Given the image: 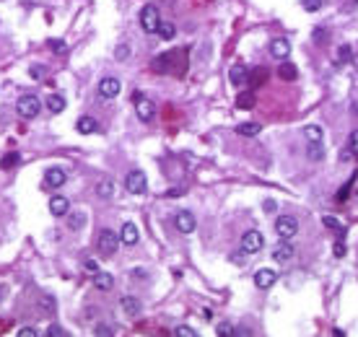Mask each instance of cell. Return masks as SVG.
<instances>
[{"label":"cell","mask_w":358,"mask_h":337,"mask_svg":"<svg viewBox=\"0 0 358 337\" xmlns=\"http://www.w3.org/2000/svg\"><path fill=\"white\" fill-rule=\"evenodd\" d=\"M140 26H143L146 34H156V31H159V26H161V13H159V8H156L153 3L143 6V11H140Z\"/></svg>","instance_id":"cell-1"},{"label":"cell","mask_w":358,"mask_h":337,"mask_svg":"<svg viewBox=\"0 0 358 337\" xmlns=\"http://www.w3.org/2000/svg\"><path fill=\"white\" fill-rule=\"evenodd\" d=\"M16 109H18V115L24 117V120H34L39 115V109H42V101H39V96L26 94V96H18Z\"/></svg>","instance_id":"cell-2"},{"label":"cell","mask_w":358,"mask_h":337,"mask_svg":"<svg viewBox=\"0 0 358 337\" xmlns=\"http://www.w3.org/2000/svg\"><path fill=\"white\" fill-rule=\"evenodd\" d=\"M125 190H127L130 195H146V190H148L146 174H143L140 169H132V171L125 176Z\"/></svg>","instance_id":"cell-3"},{"label":"cell","mask_w":358,"mask_h":337,"mask_svg":"<svg viewBox=\"0 0 358 337\" xmlns=\"http://www.w3.org/2000/svg\"><path fill=\"white\" fill-rule=\"evenodd\" d=\"M96 246H99L101 257H112V254L117 252V246H120V236H117L115 231L104 229V231L99 234V241H96Z\"/></svg>","instance_id":"cell-4"},{"label":"cell","mask_w":358,"mask_h":337,"mask_svg":"<svg viewBox=\"0 0 358 337\" xmlns=\"http://www.w3.org/2000/svg\"><path fill=\"white\" fill-rule=\"evenodd\" d=\"M275 234L280 239H294L299 234V220L294 215H280L275 218Z\"/></svg>","instance_id":"cell-5"},{"label":"cell","mask_w":358,"mask_h":337,"mask_svg":"<svg viewBox=\"0 0 358 337\" xmlns=\"http://www.w3.org/2000/svg\"><path fill=\"white\" fill-rule=\"evenodd\" d=\"M262 246H265V236L255 229L241 236V252L244 254H257V252H262Z\"/></svg>","instance_id":"cell-6"},{"label":"cell","mask_w":358,"mask_h":337,"mask_svg":"<svg viewBox=\"0 0 358 337\" xmlns=\"http://www.w3.org/2000/svg\"><path fill=\"white\" fill-rule=\"evenodd\" d=\"M65 182H68V174H65L60 166H50L47 171H44V187L57 190V187H62Z\"/></svg>","instance_id":"cell-7"},{"label":"cell","mask_w":358,"mask_h":337,"mask_svg":"<svg viewBox=\"0 0 358 337\" xmlns=\"http://www.w3.org/2000/svg\"><path fill=\"white\" fill-rule=\"evenodd\" d=\"M135 115H138L143 122H151V120L156 117V106H153V101L146 99V96H140V94H135Z\"/></svg>","instance_id":"cell-8"},{"label":"cell","mask_w":358,"mask_h":337,"mask_svg":"<svg viewBox=\"0 0 358 337\" xmlns=\"http://www.w3.org/2000/svg\"><path fill=\"white\" fill-rule=\"evenodd\" d=\"M174 226H176L179 234H192L197 223H195V215H192L190 210H179V213L174 215Z\"/></svg>","instance_id":"cell-9"},{"label":"cell","mask_w":358,"mask_h":337,"mask_svg":"<svg viewBox=\"0 0 358 337\" xmlns=\"http://www.w3.org/2000/svg\"><path fill=\"white\" fill-rule=\"evenodd\" d=\"M275 280H278V273H275V270H270V267H262V270H257V273H255V285L260 290L273 288Z\"/></svg>","instance_id":"cell-10"},{"label":"cell","mask_w":358,"mask_h":337,"mask_svg":"<svg viewBox=\"0 0 358 337\" xmlns=\"http://www.w3.org/2000/svg\"><path fill=\"white\" fill-rule=\"evenodd\" d=\"M120 88H122V83H120L115 76H109V78H104V81L99 83V96H101V99H115V96L120 94Z\"/></svg>","instance_id":"cell-11"},{"label":"cell","mask_w":358,"mask_h":337,"mask_svg":"<svg viewBox=\"0 0 358 337\" xmlns=\"http://www.w3.org/2000/svg\"><path fill=\"white\" fill-rule=\"evenodd\" d=\"M138 239H140V234H138V226L135 223H122V231H120V241L125 244V246H135L138 244Z\"/></svg>","instance_id":"cell-12"},{"label":"cell","mask_w":358,"mask_h":337,"mask_svg":"<svg viewBox=\"0 0 358 337\" xmlns=\"http://www.w3.org/2000/svg\"><path fill=\"white\" fill-rule=\"evenodd\" d=\"M50 213L52 215H68L70 213V200L68 197H62V195H55L52 200H50Z\"/></svg>","instance_id":"cell-13"},{"label":"cell","mask_w":358,"mask_h":337,"mask_svg":"<svg viewBox=\"0 0 358 337\" xmlns=\"http://www.w3.org/2000/svg\"><path fill=\"white\" fill-rule=\"evenodd\" d=\"M294 254H296V249H294V246L288 244V239H283V244H278V246H275V252H273V259L283 265V262H291V259H294Z\"/></svg>","instance_id":"cell-14"},{"label":"cell","mask_w":358,"mask_h":337,"mask_svg":"<svg viewBox=\"0 0 358 337\" xmlns=\"http://www.w3.org/2000/svg\"><path fill=\"white\" fill-rule=\"evenodd\" d=\"M270 55H273L275 60H285V57L291 55L288 39H273V42H270Z\"/></svg>","instance_id":"cell-15"},{"label":"cell","mask_w":358,"mask_h":337,"mask_svg":"<svg viewBox=\"0 0 358 337\" xmlns=\"http://www.w3.org/2000/svg\"><path fill=\"white\" fill-rule=\"evenodd\" d=\"M229 81H231L234 86H241V83H247V81H249V73H247V67H244L241 62L231 65V70H229Z\"/></svg>","instance_id":"cell-16"},{"label":"cell","mask_w":358,"mask_h":337,"mask_svg":"<svg viewBox=\"0 0 358 337\" xmlns=\"http://www.w3.org/2000/svg\"><path fill=\"white\" fill-rule=\"evenodd\" d=\"M120 306H122V311L125 314H130V317H138V314H140V301L135 298V296H122L120 298Z\"/></svg>","instance_id":"cell-17"},{"label":"cell","mask_w":358,"mask_h":337,"mask_svg":"<svg viewBox=\"0 0 358 337\" xmlns=\"http://www.w3.org/2000/svg\"><path fill=\"white\" fill-rule=\"evenodd\" d=\"M76 130H78L81 135H94V132L99 130V125H96V120H94V117H81V120H78V125H76Z\"/></svg>","instance_id":"cell-18"},{"label":"cell","mask_w":358,"mask_h":337,"mask_svg":"<svg viewBox=\"0 0 358 337\" xmlns=\"http://www.w3.org/2000/svg\"><path fill=\"white\" fill-rule=\"evenodd\" d=\"M260 130H262L260 122H241V125H236V132L244 135V138H255V135H260Z\"/></svg>","instance_id":"cell-19"},{"label":"cell","mask_w":358,"mask_h":337,"mask_svg":"<svg viewBox=\"0 0 358 337\" xmlns=\"http://www.w3.org/2000/svg\"><path fill=\"white\" fill-rule=\"evenodd\" d=\"M296 76H299V70H296L294 62H280V67H278V78L280 81H296Z\"/></svg>","instance_id":"cell-20"},{"label":"cell","mask_w":358,"mask_h":337,"mask_svg":"<svg viewBox=\"0 0 358 337\" xmlns=\"http://www.w3.org/2000/svg\"><path fill=\"white\" fill-rule=\"evenodd\" d=\"M94 285L99 290H112V288H115V278H112L109 273H96L94 275Z\"/></svg>","instance_id":"cell-21"},{"label":"cell","mask_w":358,"mask_h":337,"mask_svg":"<svg viewBox=\"0 0 358 337\" xmlns=\"http://www.w3.org/2000/svg\"><path fill=\"white\" fill-rule=\"evenodd\" d=\"M309 159L311 161H319V159H325V145H322V140H314V143H309Z\"/></svg>","instance_id":"cell-22"},{"label":"cell","mask_w":358,"mask_h":337,"mask_svg":"<svg viewBox=\"0 0 358 337\" xmlns=\"http://www.w3.org/2000/svg\"><path fill=\"white\" fill-rule=\"evenodd\" d=\"M96 195L99 197H112V195H115V182H112V179H104V182H99L96 184Z\"/></svg>","instance_id":"cell-23"},{"label":"cell","mask_w":358,"mask_h":337,"mask_svg":"<svg viewBox=\"0 0 358 337\" xmlns=\"http://www.w3.org/2000/svg\"><path fill=\"white\" fill-rule=\"evenodd\" d=\"M47 109L52 111V115H60V111L65 109V99H62L60 94H52V96L47 99Z\"/></svg>","instance_id":"cell-24"},{"label":"cell","mask_w":358,"mask_h":337,"mask_svg":"<svg viewBox=\"0 0 358 337\" xmlns=\"http://www.w3.org/2000/svg\"><path fill=\"white\" fill-rule=\"evenodd\" d=\"M304 138H306L309 143L322 140V127H319V125H306V127H304Z\"/></svg>","instance_id":"cell-25"},{"label":"cell","mask_w":358,"mask_h":337,"mask_svg":"<svg viewBox=\"0 0 358 337\" xmlns=\"http://www.w3.org/2000/svg\"><path fill=\"white\" fill-rule=\"evenodd\" d=\"M83 223H86V215H83V213H70V215H68V229H70V231H81Z\"/></svg>","instance_id":"cell-26"},{"label":"cell","mask_w":358,"mask_h":337,"mask_svg":"<svg viewBox=\"0 0 358 337\" xmlns=\"http://www.w3.org/2000/svg\"><path fill=\"white\" fill-rule=\"evenodd\" d=\"M159 34L161 39H174V34H176V26L171 24V21H161V26H159Z\"/></svg>","instance_id":"cell-27"},{"label":"cell","mask_w":358,"mask_h":337,"mask_svg":"<svg viewBox=\"0 0 358 337\" xmlns=\"http://www.w3.org/2000/svg\"><path fill=\"white\" fill-rule=\"evenodd\" d=\"M353 60V50H350V44H340L338 47V65H345V62H350Z\"/></svg>","instance_id":"cell-28"},{"label":"cell","mask_w":358,"mask_h":337,"mask_svg":"<svg viewBox=\"0 0 358 337\" xmlns=\"http://www.w3.org/2000/svg\"><path fill=\"white\" fill-rule=\"evenodd\" d=\"M16 164H21V156L18 153H6L3 159H0V169H13Z\"/></svg>","instance_id":"cell-29"},{"label":"cell","mask_w":358,"mask_h":337,"mask_svg":"<svg viewBox=\"0 0 358 337\" xmlns=\"http://www.w3.org/2000/svg\"><path fill=\"white\" fill-rule=\"evenodd\" d=\"M255 94H239V99H236V106L239 109H252L255 106Z\"/></svg>","instance_id":"cell-30"},{"label":"cell","mask_w":358,"mask_h":337,"mask_svg":"<svg viewBox=\"0 0 358 337\" xmlns=\"http://www.w3.org/2000/svg\"><path fill=\"white\" fill-rule=\"evenodd\" d=\"M301 6H304L306 13H317L322 8V0H301Z\"/></svg>","instance_id":"cell-31"},{"label":"cell","mask_w":358,"mask_h":337,"mask_svg":"<svg viewBox=\"0 0 358 337\" xmlns=\"http://www.w3.org/2000/svg\"><path fill=\"white\" fill-rule=\"evenodd\" d=\"M174 334H176V337H197V332H195L192 327H187V324L176 327V329H174Z\"/></svg>","instance_id":"cell-32"},{"label":"cell","mask_w":358,"mask_h":337,"mask_svg":"<svg viewBox=\"0 0 358 337\" xmlns=\"http://www.w3.org/2000/svg\"><path fill=\"white\" fill-rule=\"evenodd\" d=\"M348 148H350L353 156H358V130H353V132L348 135Z\"/></svg>","instance_id":"cell-33"},{"label":"cell","mask_w":358,"mask_h":337,"mask_svg":"<svg viewBox=\"0 0 358 337\" xmlns=\"http://www.w3.org/2000/svg\"><path fill=\"white\" fill-rule=\"evenodd\" d=\"M50 50L52 52H65V50H68V44H65L62 39H50Z\"/></svg>","instance_id":"cell-34"},{"label":"cell","mask_w":358,"mask_h":337,"mask_svg":"<svg viewBox=\"0 0 358 337\" xmlns=\"http://www.w3.org/2000/svg\"><path fill=\"white\" fill-rule=\"evenodd\" d=\"M216 332H218V334H221V337H229V334H234V327H231V324H229V322H221V324H218V329H216Z\"/></svg>","instance_id":"cell-35"},{"label":"cell","mask_w":358,"mask_h":337,"mask_svg":"<svg viewBox=\"0 0 358 337\" xmlns=\"http://www.w3.org/2000/svg\"><path fill=\"white\" fill-rule=\"evenodd\" d=\"M115 57L117 60H127L130 57V47H127V44H120V47L115 50Z\"/></svg>","instance_id":"cell-36"},{"label":"cell","mask_w":358,"mask_h":337,"mask_svg":"<svg viewBox=\"0 0 358 337\" xmlns=\"http://www.w3.org/2000/svg\"><path fill=\"white\" fill-rule=\"evenodd\" d=\"M94 334H104V337H109V334H115V329H112V327H106V324H96V329H94Z\"/></svg>","instance_id":"cell-37"},{"label":"cell","mask_w":358,"mask_h":337,"mask_svg":"<svg viewBox=\"0 0 358 337\" xmlns=\"http://www.w3.org/2000/svg\"><path fill=\"white\" fill-rule=\"evenodd\" d=\"M42 304H44V311H47V314L55 311V298L52 296H42Z\"/></svg>","instance_id":"cell-38"},{"label":"cell","mask_w":358,"mask_h":337,"mask_svg":"<svg viewBox=\"0 0 358 337\" xmlns=\"http://www.w3.org/2000/svg\"><path fill=\"white\" fill-rule=\"evenodd\" d=\"M322 223H325L327 229H340V220H338V218H332V215H325Z\"/></svg>","instance_id":"cell-39"},{"label":"cell","mask_w":358,"mask_h":337,"mask_svg":"<svg viewBox=\"0 0 358 337\" xmlns=\"http://www.w3.org/2000/svg\"><path fill=\"white\" fill-rule=\"evenodd\" d=\"M314 42H317V44H325V42H327V29H322V26L314 29Z\"/></svg>","instance_id":"cell-40"},{"label":"cell","mask_w":358,"mask_h":337,"mask_svg":"<svg viewBox=\"0 0 358 337\" xmlns=\"http://www.w3.org/2000/svg\"><path fill=\"white\" fill-rule=\"evenodd\" d=\"M39 329L37 327H24V329H18V337H37Z\"/></svg>","instance_id":"cell-41"},{"label":"cell","mask_w":358,"mask_h":337,"mask_svg":"<svg viewBox=\"0 0 358 337\" xmlns=\"http://www.w3.org/2000/svg\"><path fill=\"white\" fill-rule=\"evenodd\" d=\"M335 257H345V241H335Z\"/></svg>","instance_id":"cell-42"},{"label":"cell","mask_w":358,"mask_h":337,"mask_svg":"<svg viewBox=\"0 0 358 337\" xmlns=\"http://www.w3.org/2000/svg\"><path fill=\"white\" fill-rule=\"evenodd\" d=\"M47 334H50V337H62V334H65V329H62L60 324H52V327L47 329Z\"/></svg>","instance_id":"cell-43"},{"label":"cell","mask_w":358,"mask_h":337,"mask_svg":"<svg viewBox=\"0 0 358 337\" xmlns=\"http://www.w3.org/2000/svg\"><path fill=\"white\" fill-rule=\"evenodd\" d=\"M267 76V70H265V67H257V70H255V76H252V83H262V78Z\"/></svg>","instance_id":"cell-44"},{"label":"cell","mask_w":358,"mask_h":337,"mask_svg":"<svg viewBox=\"0 0 358 337\" xmlns=\"http://www.w3.org/2000/svg\"><path fill=\"white\" fill-rule=\"evenodd\" d=\"M29 73H31L34 78H44V76H47V67H37V65H34V67H31Z\"/></svg>","instance_id":"cell-45"},{"label":"cell","mask_w":358,"mask_h":337,"mask_svg":"<svg viewBox=\"0 0 358 337\" xmlns=\"http://www.w3.org/2000/svg\"><path fill=\"white\" fill-rule=\"evenodd\" d=\"M86 273H91V275H96V273H99V265H96L94 259H88V262H86Z\"/></svg>","instance_id":"cell-46"},{"label":"cell","mask_w":358,"mask_h":337,"mask_svg":"<svg viewBox=\"0 0 358 337\" xmlns=\"http://www.w3.org/2000/svg\"><path fill=\"white\" fill-rule=\"evenodd\" d=\"M275 208H278V205H275V202H273V200H267V202H265V213H273Z\"/></svg>","instance_id":"cell-47"}]
</instances>
